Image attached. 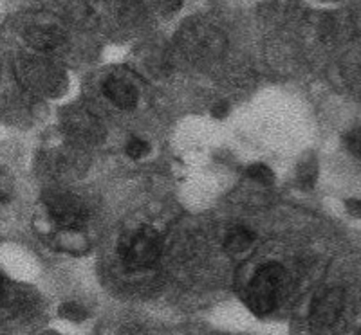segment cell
Returning a JSON list of instances; mask_svg holds the SVG:
<instances>
[{
  "instance_id": "obj_1",
  "label": "cell",
  "mask_w": 361,
  "mask_h": 335,
  "mask_svg": "<svg viewBox=\"0 0 361 335\" xmlns=\"http://www.w3.org/2000/svg\"><path fill=\"white\" fill-rule=\"evenodd\" d=\"M286 283V270L279 263H266L251 278L246 291V301L251 312L259 315L271 314L279 305Z\"/></svg>"
},
{
  "instance_id": "obj_2",
  "label": "cell",
  "mask_w": 361,
  "mask_h": 335,
  "mask_svg": "<svg viewBox=\"0 0 361 335\" xmlns=\"http://www.w3.org/2000/svg\"><path fill=\"white\" fill-rule=\"evenodd\" d=\"M119 258L128 270H145L157 262L161 240L152 227L132 229L119 241Z\"/></svg>"
},
{
  "instance_id": "obj_3",
  "label": "cell",
  "mask_w": 361,
  "mask_h": 335,
  "mask_svg": "<svg viewBox=\"0 0 361 335\" xmlns=\"http://www.w3.org/2000/svg\"><path fill=\"white\" fill-rule=\"evenodd\" d=\"M45 208L51 220L63 231H80L87 220V208L78 196L67 191H51L45 195Z\"/></svg>"
},
{
  "instance_id": "obj_4",
  "label": "cell",
  "mask_w": 361,
  "mask_h": 335,
  "mask_svg": "<svg viewBox=\"0 0 361 335\" xmlns=\"http://www.w3.org/2000/svg\"><path fill=\"white\" fill-rule=\"evenodd\" d=\"M345 308V296L340 289H329L318 294L311 305V323L316 328H331L341 319Z\"/></svg>"
},
{
  "instance_id": "obj_5",
  "label": "cell",
  "mask_w": 361,
  "mask_h": 335,
  "mask_svg": "<svg viewBox=\"0 0 361 335\" xmlns=\"http://www.w3.org/2000/svg\"><path fill=\"white\" fill-rule=\"evenodd\" d=\"M103 94L119 108H134L137 105V89L128 80L111 76L103 83Z\"/></svg>"
},
{
  "instance_id": "obj_6",
  "label": "cell",
  "mask_w": 361,
  "mask_h": 335,
  "mask_svg": "<svg viewBox=\"0 0 361 335\" xmlns=\"http://www.w3.org/2000/svg\"><path fill=\"white\" fill-rule=\"evenodd\" d=\"M25 38L35 49L42 51L56 49L58 45L63 42L62 31L54 25H35L25 33Z\"/></svg>"
},
{
  "instance_id": "obj_7",
  "label": "cell",
  "mask_w": 361,
  "mask_h": 335,
  "mask_svg": "<svg viewBox=\"0 0 361 335\" xmlns=\"http://www.w3.org/2000/svg\"><path fill=\"white\" fill-rule=\"evenodd\" d=\"M255 244V233L250 227L238 225L226 234L224 247L230 254H243Z\"/></svg>"
},
{
  "instance_id": "obj_8",
  "label": "cell",
  "mask_w": 361,
  "mask_h": 335,
  "mask_svg": "<svg viewBox=\"0 0 361 335\" xmlns=\"http://www.w3.org/2000/svg\"><path fill=\"white\" fill-rule=\"evenodd\" d=\"M20 303V294L11 282L0 272V312H13Z\"/></svg>"
},
{
  "instance_id": "obj_9",
  "label": "cell",
  "mask_w": 361,
  "mask_h": 335,
  "mask_svg": "<svg viewBox=\"0 0 361 335\" xmlns=\"http://www.w3.org/2000/svg\"><path fill=\"white\" fill-rule=\"evenodd\" d=\"M247 177L266 186L275 182V173L271 172V168H267L266 164H251V166L247 168Z\"/></svg>"
},
{
  "instance_id": "obj_10",
  "label": "cell",
  "mask_w": 361,
  "mask_h": 335,
  "mask_svg": "<svg viewBox=\"0 0 361 335\" xmlns=\"http://www.w3.org/2000/svg\"><path fill=\"white\" fill-rule=\"evenodd\" d=\"M125 151H127V156L132 157V159H143L145 156L150 153V144L145 139H141V137H134V139H130L127 143Z\"/></svg>"
},
{
  "instance_id": "obj_11",
  "label": "cell",
  "mask_w": 361,
  "mask_h": 335,
  "mask_svg": "<svg viewBox=\"0 0 361 335\" xmlns=\"http://www.w3.org/2000/svg\"><path fill=\"white\" fill-rule=\"evenodd\" d=\"M345 146L354 157H361V127L353 128L345 135Z\"/></svg>"
},
{
  "instance_id": "obj_12",
  "label": "cell",
  "mask_w": 361,
  "mask_h": 335,
  "mask_svg": "<svg viewBox=\"0 0 361 335\" xmlns=\"http://www.w3.org/2000/svg\"><path fill=\"white\" fill-rule=\"evenodd\" d=\"M62 314H63V317L74 319V321H80V319H83L85 312H83V308L78 307V305L69 303V305H66V307L62 308Z\"/></svg>"
},
{
  "instance_id": "obj_13",
  "label": "cell",
  "mask_w": 361,
  "mask_h": 335,
  "mask_svg": "<svg viewBox=\"0 0 361 335\" xmlns=\"http://www.w3.org/2000/svg\"><path fill=\"white\" fill-rule=\"evenodd\" d=\"M347 209H349V213L353 215V217L361 218V198L347 202Z\"/></svg>"
}]
</instances>
